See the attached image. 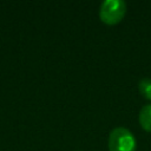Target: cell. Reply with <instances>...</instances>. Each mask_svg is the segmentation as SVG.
Wrapping results in <instances>:
<instances>
[{
  "mask_svg": "<svg viewBox=\"0 0 151 151\" xmlns=\"http://www.w3.org/2000/svg\"><path fill=\"white\" fill-rule=\"evenodd\" d=\"M139 93L147 100H151V78H143L138 83Z\"/></svg>",
  "mask_w": 151,
  "mask_h": 151,
  "instance_id": "277c9868",
  "label": "cell"
},
{
  "mask_svg": "<svg viewBox=\"0 0 151 151\" xmlns=\"http://www.w3.org/2000/svg\"><path fill=\"white\" fill-rule=\"evenodd\" d=\"M107 146L109 151H136L137 142L129 129L118 126L110 132Z\"/></svg>",
  "mask_w": 151,
  "mask_h": 151,
  "instance_id": "6da1fadb",
  "label": "cell"
},
{
  "mask_svg": "<svg viewBox=\"0 0 151 151\" xmlns=\"http://www.w3.org/2000/svg\"><path fill=\"white\" fill-rule=\"evenodd\" d=\"M126 14V4L123 0H105L99 7L100 20L110 26L119 24Z\"/></svg>",
  "mask_w": 151,
  "mask_h": 151,
  "instance_id": "7a4b0ae2",
  "label": "cell"
},
{
  "mask_svg": "<svg viewBox=\"0 0 151 151\" xmlns=\"http://www.w3.org/2000/svg\"><path fill=\"white\" fill-rule=\"evenodd\" d=\"M138 120L144 131L151 132V104H146L140 109Z\"/></svg>",
  "mask_w": 151,
  "mask_h": 151,
  "instance_id": "3957f363",
  "label": "cell"
}]
</instances>
